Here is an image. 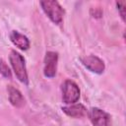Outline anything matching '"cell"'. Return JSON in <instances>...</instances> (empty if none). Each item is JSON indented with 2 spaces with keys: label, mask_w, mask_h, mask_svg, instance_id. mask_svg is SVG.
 <instances>
[{
  "label": "cell",
  "mask_w": 126,
  "mask_h": 126,
  "mask_svg": "<svg viewBox=\"0 0 126 126\" xmlns=\"http://www.w3.org/2000/svg\"><path fill=\"white\" fill-rule=\"evenodd\" d=\"M9 60L17 79L24 85H29V77L26 68L25 58L23 57V55L16 50H11Z\"/></svg>",
  "instance_id": "6da1fadb"
},
{
  "label": "cell",
  "mask_w": 126,
  "mask_h": 126,
  "mask_svg": "<svg viewBox=\"0 0 126 126\" xmlns=\"http://www.w3.org/2000/svg\"><path fill=\"white\" fill-rule=\"evenodd\" d=\"M40 6L45 13V15L56 25H59L63 20L64 10L61 5L55 0H46L40 1Z\"/></svg>",
  "instance_id": "7a4b0ae2"
},
{
  "label": "cell",
  "mask_w": 126,
  "mask_h": 126,
  "mask_svg": "<svg viewBox=\"0 0 126 126\" xmlns=\"http://www.w3.org/2000/svg\"><path fill=\"white\" fill-rule=\"evenodd\" d=\"M80 98V89L71 80H66L62 84V100L66 104L76 103Z\"/></svg>",
  "instance_id": "3957f363"
},
{
  "label": "cell",
  "mask_w": 126,
  "mask_h": 126,
  "mask_svg": "<svg viewBox=\"0 0 126 126\" xmlns=\"http://www.w3.org/2000/svg\"><path fill=\"white\" fill-rule=\"evenodd\" d=\"M87 115L94 126H112L110 114L100 108L92 107L88 110Z\"/></svg>",
  "instance_id": "277c9868"
},
{
  "label": "cell",
  "mask_w": 126,
  "mask_h": 126,
  "mask_svg": "<svg viewBox=\"0 0 126 126\" xmlns=\"http://www.w3.org/2000/svg\"><path fill=\"white\" fill-rule=\"evenodd\" d=\"M58 64V53L54 51H47L44 56V67L43 74L46 78H54L57 72Z\"/></svg>",
  "instance_id": "5b68a950"
},
{
  "label": "cell",
  "mask_w": 126,
  "mask_h": 126,
  "mask_svg": "<svg viewBox=\"0 0 126 126\" xmlns=\"http://www.w3.org/2000/svg\"><path fill=\"white\" fill-rule=\"evenodd\" d=\"M81 62L88 70H90L91 72L95 73V74H102L105 69L104 62L95 55L85 56V57L81 58Z\"/></svg>",
  "instance_id": "8992f818"
},
{
  "label": "cell",
  "mask_w": 126,
  "mask_h": 126,
  "mask_svg": "<svg viewBox=\"0 0 126 126\" xmlns=\"http://www.w3.org/2000/svg\"><path fill=\"white\" fill-rule=\"evenodd\" d=\"M62 110L66 115L73 117V118H82L88 114L87 108L81 103L68 104L66 106H63Z\"/></svg>",
  "instance_id": "52a82bcc"
},
{
  "label": "cell",
  "mask_w": 126,
  "mask_h": 126,
  "mask_svg": "<svg viewBox=\"0 0 126 126\" xmlns=\"http://www.w3.org/2000/svg\"><path fill=\"white\" fill-rule=\"evenodd\" d=\"M7 91H8L9 101L13 106L19 108V107H22L25 105V98H24L22 93L18 89L14 88L13 86H8Z\"/></svg>",
  "instance_id": "ba28073f"
},
{
  "label": "cell",
  "mask_w": 126,
  "mask_h": 126,
  "mask_svg": "<svg viewBox=\"0 0 126 126\" xmlns=\"http://www.w3.org/2000/svg\"><path fill=\"white\" fill-rule=\"evenodd\" d=\"M10 39L14 45H16L18 48L22 50H28L30 48V40L29 38L20 33L17 31H12L10 33Z\"/></svg>",
  "instance_id": "9c48e42d"
},
{
  "label": "cell",
  "mask_w": 126,
  "mask_h": 126,
  "mask_svg": "<svg viewBox=\"0 0 126 126\" xmlns=\"http://www.w3.org/2000/svg\"><path fill=\"white\" fill-rule=\"evenodd\" d=\"M0 74L6 79H11L12 78L11 70H10L9 66L7 65V63L2 58H0Z\"/></svg>",
  "instance_id": "30bf717a"
},
{
  "label": "cell",
  "mask_w": 126,
  "mask_h": 126,
  "mask_svg": "<svg viewBox=\"0 0 126 126\" xmlns=\"http://www.w3.org/2000/svg\"><path fill=\"white\" fill-rule=\"evenodd\" d=\"M125 1H118L116 2V6H117V10L120 14V17L122 19V21H125Z\"/></svg>",
  "instance_id": "8fae6325"
}]
</instances>
